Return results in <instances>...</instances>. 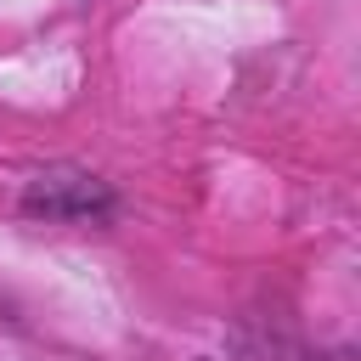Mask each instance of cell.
I'll return each instance as SVG.
<instances>
[{
    "label": "cell",
    "mask_w": 361,
    "mask_h": 361,
    "mask_svg": "<svg viewBox=\"0 0 361 361\" xmlns=\"http://www.w3.org/2000/svg\"><path fill=\"white\" fill-rule=\"evenodd\" d=\"M23 209L45 214V220H96V214L113 209V192L96 175H79V169H45V175L28 180Z\"/></svg>",
    "instance_id": "1"
}]
</instances>
